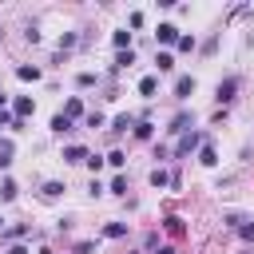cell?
Segmentation results:
<instances>
[{"label":"cell","mask_w":254,"mask_h":254,"mask_svg":"<svg viewBox=\"0 0 254 254\" xmlns=\"http://www.w3.org/2000/svg\"><path fill=\"white\" fill-rule=\"evenodd\" d=\"M202 143H206V135H202V131H183V139L175 143V155H179V159H187V155H190L194 147H202Z\"/></svg>","instance_id":"6da1fadb"},{"label":"cell","mask_w":254,"mask_h":254,"mask_svg":"<svg viewBox=\"0 0 254 254\" xmlns=\"http://www.w3.org/2000/svg\"><path fill=\"white\" fill-rule=\"evenodd\" d=\"M234 91H238V79H222V83H218V91H214V99H218V103H230V99H234Z\"/></svg>","instance_id":"7a4b0ae2"},{"label":"cell","mask_w":254,"mask_h":254,"mask_svg":"<svg viewBox=\"0 0 254 254\" xmlns=\"http://www.w3.org/2000/svg\"><path fill=\"white\" fill-rule=\"evenodd\" d=\"M12 111H16V123H24V119H28V115H32V111H36V103H32V99H28V95H20V99H16V103H12Z\"/></svg>","instance_id":"3957f363"},{"label":"cell","mask_w":254,"mask_h":254,"mask_svg":"<svg viewBox=\"0 0 254 254\" xmlns=\"http://www.w3.org/2000/svg\"><path fill=\"white\" fill-rule=\"evenodd\" d=\"M190 91H194V75H179L175 79V95L179 99H190Z\"/></svg>","instance_id":"277c9868"},{"label":"cell","mask_w":254,"mask_h":254,"mask_svg":"<svg viewBox=\"0 0 254 254\" xmlns=\"http://www.w3.org/2000/svg\"><path fill=\"white\" fill-rule=\"evenodd\" d=\"M198 163H202V167H214V163H218V151H214V143H210V139L198 147Z\"/></svg>","instance_id":"5b68a950"},{"label":"cell","mask_w":254,"mask_h":254,"mask_svg":"<svg viewBox=\"0 0 254 254\" xmlns=\"http://www.w3.org/2000/svg\"><path fill=\"white\" fill-rule=\"evenodd\" d=\"M155 36H159V44H179V28L175 24H159Z\"/></svg>","instance_id":"8992f818"},{"label":"cell","mask_w":254,"mask_h":254,"mask_svg":"<svg viewBox=\"0 0 254 254\" xmlns=\"http://www.w3.org/2000/svg\"><path fill=\"white\" fill-rule=\"evenodd\" d=\"M155 91H159V79H155V75H143V79H139V95H147V99H151Z\"/></svg>","instance_id":"52a82bcc"},{"label":"cell","mask_w":254,"mask_h":254,"mask_svg":"<svg viewBox=\"0 0 254 254\" xmlns=\"http://www.w3.org/2000/svg\"><path fill=\"white\" fill-rule=\"evenodd\" d=\"M167 131H190V111H179L175 119H171V127Z\"/></svg>","instance_id":"ba28073f"},{"label":"cell","mask_w":254,"mask_h":254,"mask_svg":"<svg viewBox=\"0 0 254 254\" xmlns=\"http://www.w3.org/2000/svg\"><path fill=\"white\" fill-rule=\"evenodd\" d=\"M64 163H87V151L83 147H64Z\"/></svg>","instance_id":"9c48e42d"},{"label":"cell","mask_w":254,"mask_h":254,"mask_svg":"<svg viewBox=\"0 0 254 254\" xmlns=\"http://www.w3.org/2000/svg\"><path fill=\"white\" fill-rule=\"evenodd\" d=\"M64 115H67V119H79V115H83V103H79V99L71 95V99L64 103Z\"/></svg>","instance_id":"30bf717a"},{"label":"cell","mask_w":254,"mask_h":254,"mask_svg":"<svg viewBox=\"0 0 254 254\" xmlns=\"http://www.w3.org/2000/svg\"><path fill=\"white\" fill-rule=\"evenodd\" d=\"M127 127H135V119H131V115H115V119H111V131H115V135H123Z\"/></svg>","instance_id":"8fae6325"},{"label":"cell","mask_w":254,"mask_h":254,"mask_svg":"<svg viewBox=\"0 0 254 254\" xmlns=\"http://www.w3.org/2000/svg\"><path fill=\"white\" fill-rule=\"evenodd\" d=\"M127 234V222H107L103 226V238H123Z\"/></svg>","instance_id":"7c38bea8"},{"label":"cell","mask_w":254,"mask_h":254,"mask_svg":"<svg viewBox=\"0 0 254 254\" xmlns=\"http://www.w3.org/2000/svg\"><path fill=\"white\" fill-rule=\"evenodd\" d=\"M16 79H40V67L36 64H24V67H16Z\"/></svg>","instance_id":"4fadbf2b"},{"label":"cell","mask_w":254,"mask_h":254,"mask_svg":"<svg viewBox=\"0 0 254 254\" xmlns=\"http://www.w3.org/2000/svg\"><path fill=\"white\" fill-rule=\"evenodd\" d=\"M52 131H56V135H64V131H71V119H67L64 111H60V115L52 119Z\"/></svg>","instance_id":"5bb4252c"},{"label":"cell","mask_w":254,"mask_h":254,"mask_svg":"<svg viewBox=\"0 0 254 254\" xmlns=\"http://www.w3.org/2000/svg\"><path fill=\"white\" fill-rule=\"evenodd\" d=\"M0 198H4V202H12V198H16V183H12V179H4V183H0Z\"/></svg>","instance_id":"9a60e30c"},{"label":"cell","mask_w":254,"mask_h":254,"mask_svg":"<svg viewBox=\"0 0 254 254\" xmlns=\"http://www.w3.org/2000/svg\"><path fill=\"white\" fill-rule=\"evenodd\" d=\"M40 194H44V198H60V194H64V183H44Z\"/></svg>","instance_id":"2e32d148"},{"label":"cell","mask_w":254,"mask_h":254,"mask_svg":"<svg viewBox=\"0 0 254 254\" xmlns=\"http://www.w3.org/2000/svg\"><path fill=\"white\" fill-rule=\"evenodd\" d=\"M131 64H135V52H131V48H127V52H119V56H115V67H131Z\"/></svg>","instance_id":"e0dca14e"},{"label":"cell","mask_w":254,"mask_h":254,"mask_svg":"<svg viewBox=\"0 0 254 254\" xmlns=\"http://www.w3.org/2000/svg\"><path fill=\"white\" fill-rule=\"evenodd\" d=\"M155 64H159V71H171V67H175V60H171V52H159V56H155Z\"/></svg>","instance_id":"ac0fdd59"},{"label":"cell","mask_w":254,"mask_h":254,"mask_svg":"<svg viewBox=\"0 0 254 254\" xmlns=\"http://www.w3.org/2000/svg\"><path fill=\"white\" fill-rule=\"evenodd\" d=\"M151 131H155V127H151L147 119H139V123H135V139H151Z\"/></svg>","instance_id":"d6986e66"},{"label":"cell","mask_w":254,"mask_h":254,"mask_svg":"<svg viewBox=\"0 0 254 254\" xmlns=\"http://www.w3.org/2000/svg\"><path fill=\"white\" fill-rule=\"evenodd\" d=\"M151 183H155V187H167V183H171V175H167L163 167H155V171H151Z\"/></svg>","instance_id":"ffe728a7"},{"label":"cell","mask_w":254,"mask_h":254,"mask_svg":"<svg viewBox=\"0 0 254 254\" xmlns=\"http://www.w3.org/2000/svg\"><path fill=\"white\" fill-rule=\"evenodd\" d=\"M111 194H127V179H123V175L111 179Z\"/></svg>","instance_id":"44dd1931"},{"label":"cell","mask_w":254,"mask_h":254,"mask_svg":"<svg viewBox=\"0 0 254 254\" xmlns=\"http://www.w3.org/2000/svg\"><path fill=\"white\" fill-rule=\"evenodd\" d=\"M167 230H171V234H175V238H179V234H183V230H187V226H183V218H175V214H171V218H167Z\"/></svg>","instance_id":"7402d4cb"},{"label":"cell","mask_w":254,"mask_h":254,"mask_svg":"<svg viewBox=\"0 0 254 254\" xmlns=\"http://www.w3.org/2000/svg\"><path fill=\"white\" fill-rule=\"evenodd\" d=\"M238 234H242L246 242H254V222H246V218H242V226H238Z\"/></svg>","instance_id":"603a6c76"},{"label":"cell","mask_w":254,"mask_h":254,"mask_svg":"<svg viewBox=\"0 0 254 254\" xmlns=\"http://www.w3.org/2000/svg\"><path fill=\"white\" fill-rule=\"evenodd\" d=\"M179 52H194V36H179Z\"/></svg>","instance_id":"cb8c5ba5"},{"label":"cell","mask_w":254,"mask_h":254,"mask_svg":"<svg viewBox=\"0 0 254 254\" xmlns=\"http://www.w3.org/2000/svg\"><path fill=\"white\" fill-rule=\"evenodd\" d=\"M107 163H111V167H123V163H127V155H123V151H111V155H107Z\"/></svg>","instance_id":"d4e9b609"},{"label":"cell","mask_w":254,"mask_h":254,"mask_svg":"<svg viewBox=\"0 0 254 254\" xmlns=\"http://www.w3.org/2000/svg\"><path fill=\"white\" fill-rule=\"evenodd\" d=\"M75 83H79V87H91V83H95V75H91V71H79V79H75Z\"/></svg>","instance_id":"484cf974"},{"label":"cell","mask_w":254,"mask_h":254,"mask_svg":"<svg viewBox=\"0 0 254 254\" xmlns=\"http://www.w3.org/2000/svg\"><path fill=\"white\" fill-rule=\"evenodd\" d=\"M87 127H103V115L99 111H87Z\"/></svg>","instance_id":"4316f807"},{"label":"cell","mask_w":254,"mask_h":254,"mask_svg":"<svg viewBox=\"0 0 254 254\" xmlns=\"http://www.w3.org/2000/svg\"><path fill=\"white\" fill-rule=\"evenodd\" d=\"M91 250H95L91 242H75V254H91Z\"/></svg>","instance_id":"83f0119b"},{"label":"cell","mask_w":254,"mask_h":254,"mask_svg":"<svg viewBox=\"0 0 254 254\" xmlns=\"http://www.w3.org/2000/svg\"><path fill=\"white\" fill-rule=\"evenodd\" d=\"M159 254H175V246H159Z\"/></svg>","instance_id":"f1b7e54d"},{"label":"cell","mask_w":254,"mask_h":254,"mask_svg":"<svg viewBox=\"0 0 254 254\" xmlns=\"http://www.w3.org/2000/svg\"><path fill=\"white\" fill-rule=\"evenodd\" d=\"M8 254H28V250H24V246H12V250H8Z\"/></svg>","instance_id":"f546056e"},{"label":"cell","mask_w":254,"mask_h":254,"mask_svg":"<svg viewBox=\"0 0 254 254\" xmlns=\"http://www.w3.org/2000/svg\"><path fill=\"white\" fill-rule=\"evenodd\" d=\"M4 103H8V95H4V91H0V111H4Z\"/></svg>","instance_id":"4dcf8cb0"},{"label":"cell","mask_w":254,"mask_h":254,"mask_svg":"<svg viewBox=\"0 0 254 254\" xmlns=\"http://www.w3.org/2000/svg\"><path fill=\"white\" fill-rule=\"evenodd\" d=\"M0 230H4V218H0Z\"/></svg>","instance_id":"1f68e13d"},{"label":"cell","mask_w":254,"mask_h":254,"mask_svg":"<svg viewBox=\"0 0 254 254\" xmlns=\"http://www.w3.org/2000/svg\"><path fill=\"white\" fill-rule=\"evenodd\" d=\"M242 254H250V250H242Z\"/></svg>","instance_id":"d6a6232c"},{"label":"cell","mask_w":254,"mask_h":254,"mask_svg":"<svg viewBox=\"0 0 254 254\" xmlns=\"http://www.w3.org/2000/svg\"><path fill=\"white\" fill-rule=\"evenodd\" d=\"M0 36H4V32H0Z\"/></svg>","instance_id":"836d02e7"}]
</instances>
